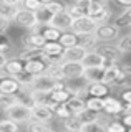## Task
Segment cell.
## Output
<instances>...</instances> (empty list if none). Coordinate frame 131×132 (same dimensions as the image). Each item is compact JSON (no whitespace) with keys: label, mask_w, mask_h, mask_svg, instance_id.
<instances>
[{"label":"cell","mask_w":131,"mask_h":132,"mask_svg":"<svg viewBox=\"0 0 131 132\" xmlns=\"http://www.w3.org/2000/svg\"><path fill=\"white\" fill-rule=\"evenodd\" d=\"M103 127L108 132H125L126 130V126L121 121H116V119H110L106 124H103Z\"/></svg>","instance_id":"cell-41"},{"label":"cell","mask_w":131,"mask_h":132,"mask_svg":"<svg viewBox=\"0 0 131 132\" xmlns=\"http://www.w3.org/2000/svg\"><path fill=\"white\" fill-rule=\"evenodd\" d=\"M120 68H121V61H120V63H113V64L105 66V71H103V78H101V81L111 88L114 79H116V76H118V73H120Z\"/></svg>","instance_id":"cell-22"},{"label":"cell","mask_w":131,"mask_h":132,"mask_svg":"<svg viewBox=\"0 0 131 132\" xmlns=\"http://www.w3.org/2000/svg\"><path fill=\"white\" fill-rule=\"evenodd\" d=\"M22 84L17 81L15 76H9V74L0 71V93L5 94H18L22 93Z\"/></svg>","instance_id":"cell-10"},{"label":"cell","mask_w":131,"mask_h":132,"mask_svg":"<svg viewBox=\"0 0 131 132\" xmlns=\"http://www.w3.org/2000/svg\"><path fill=\"white\" fill-rule=\"evenodd\" d=\"M5 60H7V55L0 53V71H2V68H3V63H5Z\"/></svg>","instance_id":"cell-53"},{"label":"cell","mask_w":131,"mask_h":132,"mask_svg":"<svg viewBox=\"0 0 131 132\" xmlns=\"http://www.w3.org/2000/svg\"><path fill=\"white\" fill-rule=\"evenodd\" d=\"M105 130L103 124L100 121H93V122H83L80 126V132H101Z\"/></svg>","instance_id":"cell-40"},{"label":"cell","mask_w":131,"mask_h":132,"mask_svg":"<svg viewBox=\"0 0 131 132\" xmlns=\"http://www.w3.org/2000/svg\"><path fill=\"white\" fill-rule=\"evenodd\" d=\"M70 2H75V0H70Z\"/></svg>","instance_id":"cell-56"},{"label":"cell","mask_w":131,"mask_h":132,"mask_svg":"<svg viewBox=\"0 0 131 132\" xmlns=\"http://www.w3.org/2000/svg\"><path fill=\"white\" fill-rule=\"evenodd\" d=\"M88 50L80 46V45H73L70 48L63 50V61H81L86 55Z\"/></svg>","instance_id":"cell-21"},{"label":"cell","mask_w":131,"mask_h":132,"mask_svg":"<svg viewBox=\"0 0 131 132\" xmlns=\"http://www.w3.org/2000/svg\"><path fill=\"white\" fill-rule=\"evenodd\" d=\"M45 8L53 15V13H58V12H63L65 10V3H61L60 0H52V2H48L47 5H45Z\"/></svg>","instance_id":"cell-46"},{"label":"cell","mask_w":131,"mask_h":132,"mask_svg":"<svg viewBox=\"0 0 131 132\" xmlns=\"http://www.w3.org/2000/svg\"><path fill=\"white\" fill-rule=\"evenodd\" d=\"M61 71H63L65 79H70V78H80L83 76L85 66L81 61H61Z\"/></svg>","instance_id":"cell-11"},{"label":"cell","mask_w":131,"mask_h":132,"mask_svg":"<svg viewBox=\"0 0 131 132\" xmlns=\"http://www.w3.org/2000/svg\"><path fill=\"white\" fill-rule=\"evenodd\" d=\"M15 78H17V81L20 82V84H22V88H23V89H28L35 76H32V74H30V73H27V71H22V73H18Z\"/></svg>","instance_id":"cell-44"},{"label":"cell","mask_w":131,"mask_h":132,"mask_svg":"<svg viewBox=\"0 0 131 132\" xmlns=\"http://www.w3.org/2000/svg\"><path fill=\"white\" fill-rule=\"evenodd\" d=\"M52 111H53V117L60 119V121H63V119H67V117H70V116H73V114H71V111L68 109L67 102H61V104H55Z\"/></svg>","instance_id":"cell-34"},{"label":"cell","mask_w":131,"mask_h":132,"mask_svg":"<svg viewBox=\"0 0 131 132\" xmlns=\"http://www.w3.org/2000/svg\"><path fill=\"white\" fill-rule=\"evenodd\" d=\"M63 46L58 41H45L42 46V53L47 63H61L63 61Z\"/></svg>","instance_id":"cell-7"},{"label":"cell","mask_w":131,"mask_h":132,"mask_svg":"<svg viewBox=\"0 0 131 132\" xmlns=\"http://www.w3.org/2000/svg\"><path fill=\"white\" fill-rule=\"evenodd\" d=\"M38 2H40V5H47V3L52 2V0H38Z\"/></svg>","instance_id":"cell-54"},{"label":"cell","mask_w":131,"mask_h":132,"mask_svg":"<svg viewBox=\"0 0 131 132\" xmlns=\"http://www.w3.org/2000/svg\"><path fill=\"white\" fill-rule=\"evenodd\" d=\"M43 73L48 74V76L53 78V79H56V81H63V79H65L63 71H61V64H60V63H48Z\"/></svg>","instance_id":"cell-28"},{"label":"cell","mask_w":131,"mask_h":132,"mask_svg":"<svg viewBox=\"0 0 131 132\" xmlns=\"http://www.w3.org/2000/svg\"><path fill=\"white\" fill-rule=\"evenodd\" d=\"M128 130H129V132H131V127H128Z\"/></svg>","instance_id":"cell-55"},{"label":"cell","mask_w":131,"mask_h":132,"mask_svg":"<svg viewBox=\"0 0 131 132\" xmlns=\"http://www.w3.org/2000/svg\"><path fill=\"white\" fill-rule=\"evenodd\" d=\"M88 7L90 0H75V2H70V5H65V10L75 18V16L88 15Z\"/></svg>","instance_id":"cell-18"},{"label":"cell","mask_w":131,"mask_h":132,"mask_svg":"<svg viewBox=\"0 0 131 132\" xmlns=\"http://www.w3.org/2000/svg\"><path fill=\"white\" fill-rule=\"evenodd\" d=\"M63 129H67V130H71V132H80V126H81V121L78 117H76L75 114L70 116V117H67V119H63Z\"/></svg>","instance_id":"cell-36"},{"label":"cell","mask_w":131,"mask_h":132,"mask_svg":"<svg viewBox=\"0 0 131 132\" xmlns=\"http://www.w3.org/2000/svg\"><path fill=\"white\" fill-rule=\"evenodd\" d=\"M61 86H65V79L56 81L53 78H50L48 74L42 73V74H37L33 78V81L30 84V89H33V91H52L55 88H61Z\"/></svg>","instance_id":"cell-6"},{"label":"cell","mask_w":131,"mask_h":132,"mask_svg":"<svg viewBox=\"0 0 131 132\" xmlns=\"http://www.w3.org/2000/svg\"><path fill=\"white\" fill-rule=\"evenodd\" d=\"M96 28V22L88 15H83V16H75L71 20V25H70V30L73 33H93Z\"/></svg>","instance_id":"cell-8"},{"label":"cell","mask_w":131,"mask_h":132,"mask_svg":"<svg viewBox=\"0 0 131 132\" xmlns=\"http://www.w3.org/2000/svg\"><path fill=\"white\" fill-rule=\"evenodd\" d=\"M35 18H37V23H40V25H45V23H48L50 22V18H52V13L45 8V5H42L38 8V10L35 12Z\"/></svg>","instance_id":"cell-42"},{"label":"cell","mask_w":131,"mask_h":132,"mask_svg":"<svg viewBox=\"0 0 131 132\" xmlns=\"http://www.w3.org/2000/svg\"><path fill=\"white\" fill-rule=\"evenodd\" d=\"M120 121L126 126V130H128V127H131V112H123V117Z\"/></svg>","instance_id":"cell-50"},{"label":"cell","mask_w":131,"mask_h":132,"mask_svg":"<svg viewBox=\"0 0 131 132\" xmlns=\"http://www.w3.org/2000/svg\"><path fill=\"white\" fill-rule=\"evenodd\" d=\"M88 16H91L96 22V25L106 23L113 18V10L108 7V2H101V0H90L88 7Z\"/></svg>","instance_id":"cell-1"},{"label":"cell","mask_w":131,"mask_h":132,"mask_svg":"<svg viewBox=\"0 0 131 132\" xmlns=\"http://www.w3.org/2000/svg\"><path fill=\"white\" fill-rule=\"evenodd\" d=\"M20 101V94H5L0 93V109H7L9 106Z\"/></svg>","instance_id":"cell-37"},{"label":"cell","mask_w":131,"mask_h":132,"mask_svg":"<svg viewBox=\"0 0 131 132\" xmlns=\"http://www.w3.org/2000/svg\"><path fill=\"white\" fill-rule=\"evenodd\" d=\"M12 23H13L15 27L22 28V30H28V28H32L37 23L35 12H30L23 7H17L13 16H12Z\"/></svg>","instance_id":"cell-4"},{"label":"cell","mask_w":131,"mask_h":132,"mask_svg":"<svg viewBox=\"0 0 131 132\" xmlns=\"http://www.w3.org/2000/svg\"><path fill=\"white\" fill-rule=\"evenodd\" d=\"M116 27H120V28H126V27H131V7H126L125 10L121 12L120 15L114 18V22H113Z\"/></svg>","instance_id":"cell-29"},{"label":"cell","mask_w":131,"mask_h":132,"mask_svg":"<svg viewBox=\"0 0 131 132\" xmlns=\"http://www.w3.org/2000/svg\"><path fill=\"white\" fill-rule=\"evenodd\" d=\"M81 63H83L85 68H86V66H103V58H101V55L98 51H95V50H88L85 58L81 60Z\"/></svg>","instance_id":"cell-27"},{"label":"cell","mask_w":131,"mask_h":132,"mask_svg":"<svg viewBox=\"0 0 131 132\" xmlns=\"http://www.w3.org/2000/svg\"><path fill=\"white\" fill-rule=\"evenodd\" d=\"M85 106L88 109L95 111V112H103V97H95V96H88L85 99Z\"/></svg>","instance_id":"cell-35"},{"label":"cell","mask_w":131,"mask_h":132,"mask_svg":"<svg viewBox=\"0 0 131 132\" xmlns=\"http://www.w3.org/2000/svg\"><path fill=\"white\" fill-rule=\"evenodd\" d=\"M76 45L86 48V50H93L98 45V40L93 33H78L76 35Z\"/></svg>","instance_id":"cell-25"},{"label":"cell","mask_w":131,"mask_h":132,"mask_svg":"<svg viewBox=\"0 0 131 132\" xmlns=\"http://www.w3.org/2000/svg\"><path fill=\"white\" fill-rule=\"evenodd\" d=\"M116 46L120 48V51L123 55H131V33H128L125 36H120Z\"/></svg>","instance_id":"cell-38"},{"label":"cell","mask_w":131,"mask_h":132,"mask_svg":"<svg viewBox=\"0 0 131 132\" xmlns=\"http://www.w3.org/2000/svg\"><path fill=\"white\" fill-rule=\"evenodd\" d=\"M2 2L9 3V5H13V7H20V3H22V0H2Z\"/></svg>","instance_id":"cell-52"},{"label":"cell","mask_w":131,"mask_h":132,"mask_svg":"<svg viewBox=\"0 0 131 132\" xmlns=\"http://www.w3.org/2000/svg\"><path fill=\"white\" fill-rule=\"evenodd\" d=\"M67 106H68V109L71 111V114H76V112H80L81 109H85V97L83 96H71L70 99L67 101Z\"/></svg>","instance_id":"cell-30"},{"label":"cell","mask_w":131,"mask_h":132,"mask_svg":"<svg viewBox=\"0 0 131 132\" xmlns=\"http://www.w3.org/2000/svg\"><path fill=\"white\" fill-rule=\"evenodd\" d=\"M47 61L45 58H33V60H27L25 64H23V71L30 73L32 76H37V74H42L47 68Z\"/></svg>","instance_id":"cell-19"},{"label":"cell","mask_w":131,"mask_h":132,"mask_svg":"<svg viewBox=\"0 0 131 132\" xmlns=\"http://www.w3.org/2000/svg\"><path fill=\"white\" fill-rule=\"evenodd\" d=\"M23 64H25V61H23L20 56L7 58L5 63H3L2 73L9 74V76H17L18 73H22V71H23Z\"/></svg>","instance_id":"cell-16"},{"label":"cell","mask_w":131,"mask_h":132,"mask_svg":"<svg viewBox=\"0 0 131 132\" xmlns=\"http://www.w3.org/2000/svg\"><path fill=\"white\" fill-rule=\"evenodd\" d=\"M10 27H12V22H10V20L0 16V33H7Z\"/></svg>","instance_id":"cell-48"},{"label":"cell","mask_w":131,"mask_h":132,"mask_svg":"<svg viewBox=\"0 0 131 132\" xmlns=\"http://www.w3.org/2000/svg\"><path fill=\"white\" fill-rule=\"evenodd\" d=\"M121 101L123 104H126V102H131V88H123L121 91Z\"/></svg>","instance_id":"cell-49"},{"label":"cell","mask_w":131,"mask_h":132,"mask_svg":"<svg viewBox=\"0 0 131 132\" xmlns=\"http://www.w3.org/2000/svg\"><path fill=\"white\" fill-rule=\"evenodd\" d=\"M15 10H17V7L9 5V3H5V2H2V0H0V16H3V18H9L10 22H12V16H13Z\"/></svg>","instance_id":"cell-43"},{"label":"cell","mask_w":131,"mask_h":132,"mask_svg":"<svg viewBox=\"0 0 131 132\" xmlns=\"http://www.w3.org/2000/svg\"><path fill=\"white\" fill-rule=\"evenodd\" d=\"M12 51V41L10 38L5 35V33H0V53L7 55V53Z\"/></svg>","instance_id":"cell-45"},{"label":"cell","mask_w":131,"mask_h":132,"mask_svg":"<svg viewBox=\"0 0 131 132\" xmlns=\"http://www.w3.org/2000/svg\"><path fill=\"white\" fill-rule=\"evenodd\" d=\"M120 27H116L114 23H101V25H96L95 31H93V35L96 36L98 41H114L120 38Z\"/></svg>","instance_id":"cell-5"},{"label":"cell","mask_w":131,"mask_h":132,"mask_svg":"<svg viewBox=\"0 0 131 132\" xmlns=\"http://www.w3.org/2000/svg\"><path fill=\"white\" fill-rule=\"evenodd\" d=\"M111 88H131V64H121L120 73Z\"/></svg>","instance_id":"cell-17"},{"label":"cell","mask_w":131,"mask_h":132,"mask_svg":"<svg viewBox=\"0 0 131 132\" xmlns=\"http://www.w3.org/2000/svg\"><path fill=\"white\" fill-rule=\"evenodd\" d=\"M76 117L81 121V124L83 122H93V121H100V112H95V111L88 109V107H85V109H81L80 112L75 114Z\"/></svg>","instance_id":"cell-32"},{"label":"cell","mask_w":131,"mask_h":132,"mask_svg":"<svg viewBox=\"0 0 131 132\" xmlns=\"http://www.w3.org/2000/svg\"><path fill=\"white\" fill-rule=\"evenodd\" d=\"M22 45H23V48L42 50V46L45 45V38L40 35V31H28L25 36H22Z\"/></svg>","instance_id":"cell-20"},{"label":"cell","mask_w":131,"mask_h":132,"mask_svg":"<svg viewBox=\"0 0 131 132\" xmlns=\"http://www.w3.org/2000/svg\"><path fill=\"white\" fill-rule=\"evenodd\" d=\"M123 111H125V107H123V101L114 96H105L103 97V112L105 116H108V117H116V116H121Z\"/></svg>","instance_id":"cell-9"},{"label":"cell","mask_w":131,"mask_h":132,"mask_svg":"<svg viewBox=\"0 0 131 132\" xmlns=\"http://www.w3.org/2000/svg\"><path fill=\"white\" fill-rule=\"evenodd\" d=\"M71 20H73V16L68 13L67 10H63V12H58V13H53L52 18H50V22H48V25H52V27L58 28V30H61V31H65V30H70Z\"/></svg>","instance_id":"cell-12"},{"label":"cell","mask_w":131,"mask_h":132,"mask_svg":"<svg viewBox=\"0 0 131 132\" xmlns=\"http://www.w3.org/2000/svg\"><path fill=\"white\" fill-rule=\"evenodd\" d=\"M25 127H27V130H30V132H50L52 130V126L48 122L32 121V119L25 124Z\"/></svg>","instance_id":"cell-33"},{"label":"cell","mask_w":131,"mask_h":132,"mask_svg":"<svg viewBox=\"0 0 131 132\" xmlns=\"http://www.w3.org/2000/svg\"><path fill=\"white\" fill-rule=\"evenodd\" d=\"M32 121H40V122H48L53 121V111L48 106L43 104H33L32 106Z\"/></svg>","instance_id":"cell-14"},{"label":"cell","mask_w":131,"mask_h":132,"mask_svg":"<svg viewBox=\"0 0 131 132\" xmlns=\"http://www.w3.org/2000/svg\"><path fill=\"white\" fill-rule=\"evenodd\" d=\"M110 93H111V88L105 84L103 81H91L86 84V89H85L86 96H95V97H105Z\"/></svg>","instance_id":"cell-13"},{"label":"cell","mask_w":131,"mask_h":132,"mask_svg":"<svg viewBox=\"0 0 131 132\" xmlns=\"http://www.w3.org/2000/svg\"><path fill=\"white\" fill-rule=\"evenodd\" d=\"M38 31H40V35L45 38V41H58L60 35H61V30H58V28H55V27H52V25H48V23L40 25Z\"/></svg>","instance_id":"cell-23"},{"label":"cell","mask_w":131,"mask_h":132,"mask_svg":"<svg viewBox=\"0 0 131 132\" xmlns=\"http://www.w3.org/2000/svg\"><path fill=\"white\" fill-rule=\"evenodd\" d=\"M71 97V93L68 91L65 86H61V88H55L50 91V99L55 104H61V102H67L68 99Z\"/></svg>","instance_id":"cell-26"},{"label":"cell","mask_w":131,"mask_h":132,"mask_svg":"<svg viewBox=\"0 0 131 132\" xmlns=\"http://www.w3.org/2000/svg\"><path fill=\"white\" fill-rule=\"evenodd\" d=\"M93 50L101 55V58H103V66L120 63L121 58H123V53L120 51V48L113 41H101V45H96Z\"/></svg>","instance_id":"cell-2"},{"label":"cell","mask_w":131,"mask_h":132,"mask_svg":"<svg viewBox=\"0 0 131 132\" xmlns=\"http://www.w3.org/2000/svg\"><path fill=\"white\" fill-rule=\"evenodd\" d=\"M103 71H105V66H86L85 71H83V78L88 82L101 81V78H103Z\"/></svg>","instance_id":"cell-24"},{"label":"cell","mask_w":131,"mask_h":132,"mask_svg":"<svg viewBox=\"0 0 131 132\" xmlns=\"http://www.w3.org/2000/svg\"><path fill=\"white\" fill-rule=\"evenodd\" d=\"M20 7H23V8H27V10H30V12H37L40 7V2L38 0H22V3H20Z\"/></svg>","instance_id":"cell-47"},{"label":"cell","mask_w":131,"mask_h":132,"mask_svg":"<svg viewBox=\"0 0 131 132\" xmlns=\"http://www.w3.org/2000/svg\"><path fill=\"white\" fill-rule=\"evenodd\" d=\"M5 111V116L9 119H12V121H15L17 124H27L28 121L32 119V107L30 106H27L25 102H22V101H18V102H15V104H12L9 106L7 109H3Z\"/></svg>","instance_id":"cell-3"},{"label":"cell","mask_w":131,"mask_h":132,"mask_svg":"<svg viewBox=\"0 0 131 132\" xmlns=\"http://www.w3.org/2000/svg\"><path fill=\"white\" fill-rule=\"evenodd\" d=\"M88 81L83 76L80 78H70V79H65V88L71 93V96H83L85 89H86Z\"/></svg>","instance_id":"cell-15"},{"label":"cell","mask_w":131,"mask_h":132,"mask_svg":"<svg viewBox=\"0 0 131 132\" xmlns=\"http://www.w3.org/2000/svg\"><path fill=\"white\" fill-rule=\"evenodd\" d=\"M58 43L63 48H70V46H73V45H76V33H73L71 30L61 31V35L58 38Z\"/></svg>","instance_id":"cell-31"},{"label":"cell","mask_w":131,"mask_h":132,"mask_svg":"<svg viewBox=\"0 0 131 132\" xmlns=\"http://www.w3.org/2000/svg\"><path fill=\"white\" fill-rule=\"evenodd\" d=\"M114 2H116L120 7H123V8H126V7H131V0H114Z\"/></svg>","instance_id":"cell-51"},{"label":"cell","mask_w":131,"mask_h":132,"mask_svg":"<svg viewBox=\"0 0 131 132\" xmlns=\"http://www.w3.org/2000/svg\"><path fill=\"white\" fill-rule=\"evenodd\" d=\"M20 130V124H17L15 121L5 117L0 121V132H17Z\"/></svg>","instance_id":"cell-39"}]
</instances>
